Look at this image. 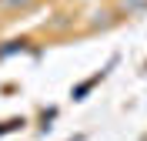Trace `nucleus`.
Here are the masks:
<instances>
[{"label": "nucleus", "mask_w": 147, "mask_h": 141, "mask_svg": "<svg viewBox=\"0 0 147 141\" xmlns=\"http://www.w3.org/2000/svg\"><path fill=\"white\" fill-rule=\"evenodd\" d=\"M0 3H7V7H13V3H27V0H0Z\"/></svg>", "instance_id": "f257e3e1"}]
</instances>
